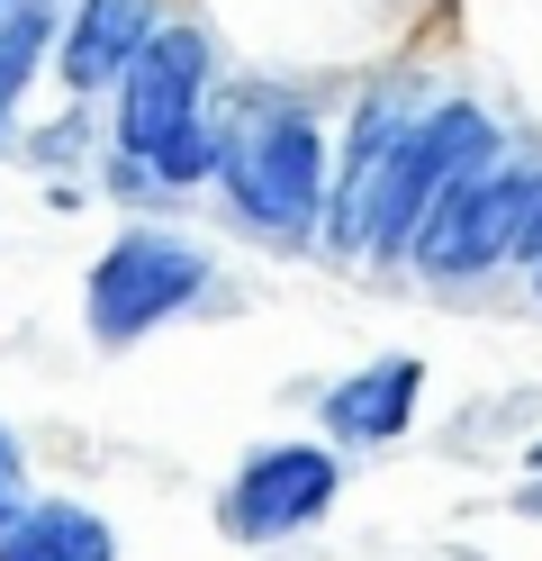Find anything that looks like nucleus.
Masks as SVG:
<instances>
[{
  "mask_svg": "<svg viewBox=\"0 0 542 561\" xmlns=\"http://www.w3.org/2000/svg\"><path fill=\"white\" fill-rule=\"evenodd\" d=\"M163 27L154 0H72V19L55 27V64H64V91H108L145 55V37Z\"/></svg>",
  "mask_w": 542,
  "mask_h": 561,
  "instance_id": "obj_7",
  "label": "nucleus"
},
{
  "mask_svg": "<svg viewBox=\"0 0 542 561\" xmlns=\"http://www.w3.org/2000/svg\"><path fill=\"white\" fill-rule=\"evenodd\" d=\"M533 471H542V444H533Z\"/></svg>",
  "mask_w": 542,
  "mask_h": 561,
  "instance_id": "obj_13",
  "label": "nucleus"
},
{
  "mask_svg": "<svg viewBox=\"0 0 542 561\" xmlns=\"http://www.w3.org/2000/svg\"><path fill=\"white\" fill-rule=\"evenodd\" d=\"M344 499V462L325 444H263L253 462L227 480V535L235 543H280Z\"/></svg>",
  "mask_w": 542,
  "mask_h": 561,
  "instance_id": "obj_6",
  "label": "nucleus"
},
{
  "mask_svg": "<svg viewBox=\"0 0 542 561\" xmlns=\"http://www.w3.org/2000/svg\"><path fill=\"white\" fill-rule=\"evenodd\" d=\"M208 182H227L235 218L263 227V236H316L325 218V136L299 100H235L227 118H217V172Z\"/></svg>",
  "mask_w": 542,
  "mask_h": 561,
  "instance_id": "obj_2",
  "label": "nucleus"
},
{
  "mask_svg": "<svg viewBox=\"0 0 542 561\" xmlns=\"http://www.w3.org/2000/svg\"><path fill=\"white\" fill-rule=\"evenodd\" d=\"M533 290H542V263H533Z\"/></svg>",
  "mask_w": 542,
  "mask_h": 561,
  "instance_id": "obj_14",
  "label": "nucleus"
},
{
  "mask_svg": "<svg viewBox=\"0 0 542 561\" xmlns=\"http://www.w3.org/2000/svg\"><path fill=\"white\" fill-rule=\"evenodd\" d=\"M55 27H64V0H0V146H10V110H19L27 73L46 64Z\"/></svg>",
  "mask_w": 542,
  "mask_h": 561,
  "instance_id": "obj_10",
  "label": "nucleus"
},
{
  "mask_svg": "<svg viewBox=\"0 0 542 561\" xmlns=\"http://www.w3.org/2000/svg\"><path fill=\"white\" fill-rule=\"evenodd\" d=\"M199 290H208V254H199L191 236L127 227V236L91 263L82 308H91V335H100V344H136V335H154L163 318H181Z\"/></svg>",
  "mask_w": 542,
  "mask_h": 561,
  "instance_id": "obj_4",
  "label": "nucleus"
},
{
  "mask_svg": "<svg viewBox=\"0 0 542 561\" xmlns=\"http://www.w3.org/2000/svg\"><path fill=\"white\" fill-rule=\"evenodd\" d=\"M0 561H118V535L82 499H27L0 525Z\"/></svg>",
  "mask_w": 542,
  "mask_h": 561,
  "instance_id": "obj_9",
  "label": "nucleus"
},
{
  "mask_svg": "<svg viewBox=\"0 0 542 561\" xmlns=\"http://www.w3.org/2000/svg\"><path fill=\"white\" fill-rule=\"evenodd\" d=\"M27 507V453H19V435L0 426V525H10Z\"/></svg>",
  "mask_w": 542,
  "mask_h": 561,
  "instance_id": "obj_11",
  "label": "nucleus"
},
{
  "mask_svg": "<svg viewBox=\"0 0 542 561\" xmlns=\"http://www.w3.org/2000/svg\"><path fill=\"white\" fill-rule=\"evenodd\" d=\"M524 263H542V191H533V218H524V244H516Z\"/></svg>",
  "mask_w": 542,
  "mask_h": 561,
  "instance_id": "obj_12",
  "label": "nucleus"
},
{
  "mask_svg": "<svg viewBox=\"0 0 542 561\" xmlns=\"http://www.w3.org/2000/svg\"><path fill=\"white\" fill-rule=\"evenodd\" d=\"M480 163H497V127H488V110H470V100H443V110L407 118V127H397V146L380 154L371 191H361V254L397 263V254L416 244L425 208L443 199L461 172H480Z\"/></svg>",
  "mask_w": 542,
  "mask_h": 561,
  "instance_id": "obj_3",
  "label": "nucleus"
},
{
  "mask_svg": "<svg viewBox=\"0 0 542 561\" xmlns=\"http://www.w3.org/2000/svg\"><path fill=\"white\" fill-rule=\"evenodd\" d=\"M533 191H542V172H533V163H480V172H461V182L425 208V227H416V244H407V263L434 272V280L497 272V263L524 244Z\"/></svg>",
  "mask_w": 542,
  "mask_h": 561,
  "instance_id": "obj_5",
  "label": "nucleus"
},
{
  "mask_svg": "<svg viewBox=\"0 0 542 561\" xmlns=\"http://www.w3.org/2000/svg\"><path fill=\"white\" fill-rule=\"evenodd\" d=\"M416 399H425V363L416 354H380V363L344 371L316 416H325V435H335V444H397V435L416 426Z\"/></svg>",
  "mask_w": 542,
  "mask_h": 561,
  "instance_id": "obj_8",
  "label": "nucleus"
},
{
  "mask_svg": "<svg viewBox=\"0 0 542 561\" xmlns=\"http://www.w3.org/2000/svg\"><path fill=\"white\" fill-rule=\"evenodd\" d=\"M118 163H136L154 191H191L217 172L208 37L199 27H154L145 55L118 73Z\"/></svg>",
  "mask_w": 542,
  "mask_h": 561,
  "instance_id": "obj_1",
  "label": "nucleus"
}]
</instances>
